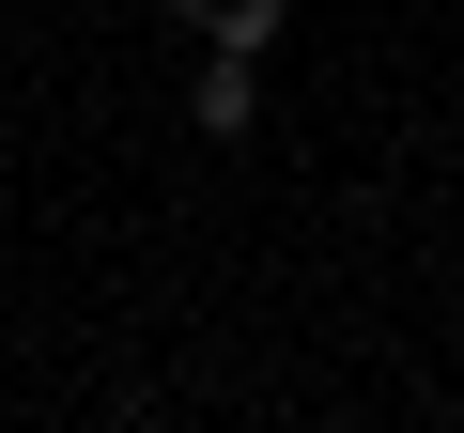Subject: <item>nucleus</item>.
Returning <instances> with one entry per match:
<instances>
[{
  "instance_id": "f257e3e1",
  "label": "nucleus",
  "mask_w": 464,
  "mask_h": 433,
  "mask_svg": "<svg viewBox=\"0 0 464 433\" xmlns=\"http://www.w3.org/2000/svg\"><path fill=\"white\" fill-rule=\"evenodd\" d=\"M155 16H186V32H201V47H232V63H264L295 0H155Z\"/></svg>"
},
{
  "instance_id": "f03ea898",
  "label": "nucleus",
  "mask_w": 464,
  "mask_h": 433,
  "mask_svg": "<svg viewBox=\"0 0 464 433\" xmlns=\"http://www.w3.org/2000/svg\"><path fill=\"white\" fill-rule=\"evenodd\" d=\"M186 124H201V140H248V124H264V63H232V47H217L201 93H186Z\"/></svg>"
}]
</instances>
